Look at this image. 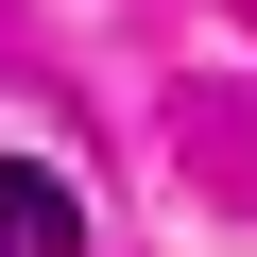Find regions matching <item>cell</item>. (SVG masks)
I'll return each mask as SVG.
<instances>
[{"label":"cell","instance_id":"obj_1","mask_svg":"<svg viewBox=\"0 0 257 257\" xmlns=\"http://www.w3.org/2000/svg\"><path fill=\"white\" fill-rule=\"evenodd\" d=\"M0 257H86V206L52 172H18V155H0Z\"/></svg>","mask_w":257,"mask_h":257}]
</instances>
